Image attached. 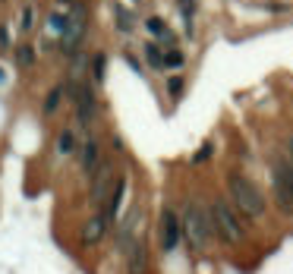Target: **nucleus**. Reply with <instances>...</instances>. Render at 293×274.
Returning a JSON list of instances; mask_svg holds the SVG:
<instances>
[{"label":"nucleus","instance_id":"1","mask_svg":"<svg viewBox=\"0 0 293 274\" xmlns=\"http://www.w3.org/2000/svg\"><path fill=\"white\" fill-rule=\"evenodd\" d=\"M227 192H230V205L240 211L246 221H262L265 211H268V202L262 189L243 173H230L227 177Z\"/></svg>","mask_w":293,"mask_h":274},{"label":"nucleus","instance_id":"2","mask_svg":"<svg viewBox=\"0 0 293 274\" xmlns=\"http://www.w3.org/2000/svg\"><path fill=\"white\" fill-rule=\"evenodd\" d=\"M208 217H211L214 236H217L224 246H240V243L246 240V227H243V221H240V214H236V208L227 202L224 195H214V198H211Z\"/></svg>","mask_w":293,"mask_h":274},{"label":"nucleus","instance_id":"3","mask_svg":"<svg viewBox=\"0 0 293 274\" xmlns=\"http://www.w3.org/2000/svg\"><path fill=\"white\" fill-rule=\"evenodd\" d=\"M183 240H189V246L196 252H205L214 240V230H211V217H208V208H202L199 202H186L183 205Z\"/></svg>","mask_w":293,"mask_h":274},{"label":"nucleus","instance_id":"4","mask_svg":"<svg viewBox=\"0 0 293 274\" xmlns=\"http://www.w3.org/2000/svg\"><path fill=\"white\" fill-rule=\"evenodd\" d=\"M91 177V186H88V202H91V208H104V202H107V195H111V189H114V183H117V170H114V161L111 158H104L101 155V161H98V167L88 173Z\"/></svg>","mask_w":293,"mask_h":274},{"label":"nucleus","instance_id":"5","mask_svg":"<svg viewBox=\"0 0 293 274\" xmlns=\"http://www.w3.org/2000/svg\"><path fill=\"white\" fill-rule=\"evenodd\" d=\"M271 192H274V202H278V211L293 217V189H290V180H287V161H274V167H271Z\"/></svg>","mask_w":293,"mask_h":274},{"label":"nucleus","instance_id":"6","mask_svg":"<svg viewBox=\"0 0 293 274\" xmlns=\"http://www.w3.org/2000/svg\"><path fill=\"white\" fill-rule=\"evenodd\" d=\"M183 243V221H180V214L177 208H164L161 211V249L164 252H177Z\"/></svg>","mask_w":293,"mask_h":274},{"label":"nucleus","instance_id":"7","mask_svg":"<svg viewBox=\"0 0 293 274\" xmlns=\"http://www.w3.org/2000/svg\"><path fill=\"white\" fill-rule=\"evenodd\" d=\"M72 104H76V120L79 126H88L98 114V101L91 95V88L85 82H72Z\"/></svg>","mask_w":293,"mask_h":274},{"label":"nucleus","instance_id":"8","mask_svg":"<svg viewBox=\"0 0 293 274\" xmlns=\"http://www.w3.org/2000/svg\"><path fill=\"white\" fill-rule=\"evenodd\" d=\"M120 252H123L126 274H149V246H145V240H130Z\"/></svg>","mask_w":293,"mask_h":274},{"label":"nucleus","instance_id":"9","mask_svg":"<svg viewBox=\"0 0 293 274\" xmlns=\"http://www.w3.org/2000/svg\"><path fill=\"white\" fill-rule=\"evenodd\" d=\"M111 224H114V221H111L104 211H95V214H91L88 221L82 224V243H85V246H98L104 236H107V230H111Z\"/></svg>","mask_w":293,"mask_h":274},{"label":"nucleus","instance_id":"10","mask_svg":"<svg viewBox=\"0 0 293 274\" xmlns=\"http://www.w3.org/2000/svg\"><path fill=\"white\" fill-rule=\"evenodd\" d=\"M76 155H79V167H82V173H91L98 167V161H101V145H98V139H85L79 148H76Z\"/></svg>","mask_w":293,"mask_h":274},{"label":"nucleus","instance_id":"11","mask_svg":"<svg viewBox=\"0 0 293 274\" xmlns=\"http://www.w3.org/2000/svg\"><path fill=\"white\" fill-rule=\"evenodd\" d=\"M123 198H126V177H123V173H117L114 189H111V195H107L104 208H98V211H104L107 217H111V221H117V214H120V208H123Z\"/></svg>","mask_w":293,"mask_h":274},{"label":"nucleus","instance_id":"12","mask_svg":"<svg viewBox=\"0 0 293 274\" xmlns=\"http://www.w3.org/2000/svg\"><path fill=\"white\" fill-rule=\"evenodd\" d=\"M76 148H79L76 130H72V126L60 130V139H57V155H76Z\"/></svg>","mask_w":293,"mask_h":274},{"label":"nucleus","instance_id":"13","mask_svg":"<svg viewBox=\"0 0 293 274\" xmlns=\"http://www.w3.org/2000/svg\"><path fill=\"white\" fill-rule=\"evenodd\" d=\"M60 101H63V85H54L47 95H44V104H41V114L44 117H54L60 111Z\"/></svg>","mask_w":293,"mask_h":274},{"label":"nucleus","instance_id":"14","mask_svg":"<svg viewBox=\"0 0 293 274\" xmlns=\"http://www.w3.org/2000/svg\"><path fill=\"white\" fill-rule=\"evenodd\" d=\"M104 69H107V57L101 51V54L91 57V82H104Z\"/></svg>","mask_w":293,"mask_h":274},{"label":"nucleus","instance_id":"15","mask_svg":"<svg viewBox=\"0 0 293 274\" xmlns=\"http://www.w3.org/2000/svg\"><path fill=\"white\" fill-rule=\"evenodd\" d=\"M145 60H149V66H155V69H164V51L158 44H145Z\"/></svg>","mask_w":293,"mask_h":274},{"label":"nucleus","instance_id":"16","mask_svg":"<svg viewBox=\"0 0 293 274\" xmlns=\"http://www.w3.org/2000/svg\"><path fill=\"white\" fill-rule=\"evenodd\" d=\"M47 29H54V32H57L60 38H63V32L69 29V19H66L63 13H51V16H47Z\"/></svg>","mask_w":293,"mask_h":274},{"label":"nucleus","instance_id":"17","mask_svg":"<svg viewBox=\"0 0 293 274\" xmlns=\"http://www.w3.org/2000/svg\"><path fill=\"white\" fill-rule=\"evenodd\" d=\"M16 63H19V66H32L35 63V47L19 44V47H16Z\"/></svg>","mask_w":293,"mask_h":274},{"label":"nucleus","instance_id":"18","mask_svg":"<svg viewBox=\"0 0 293 274\" xmlns=\"http://www.w3.org/2000/svg\"><path fill=\"white\" fill-rule=\"evenodd\" d=\"M183 63H186V54H183V51H167V54H164V66H167V69H180Z\"/></svg>","mask_w":293,"mask_h":274},{"label":"nucleus","instance_id":"19","mask_svg":"<svg viewBox=\"0 0 293 274\" xmlns=\"http://www.w3.org/2000/svg\"><path fill=\"white\" fill-rule=\"evenodd\" d=\"M145 29H149L152 35H158V38H161V35H167V22H164L161 16H149V19H145Z\"/></svg>","mask_w":293,"mask_h":274},{"label":"nucleus","instance_id":"20","mask_svg":"<svg viewBox=\"0 0 293 274\" xmlns=\"http://www.w3.org/2000/svg\"><path fill=\"white\" fill-rule=\"evenodd\" d=\"M114 13H117V29H120V32H133V29H130V26H133V16L126 13L123 7H117Z\"/></svg>","mask_w":293,"mask_h":274},{"label":"nucleus","instance_id":"21","mask_svg":"<svg viewBox=\"0 0 293 274\" xmlns=\"http://www.w3.org/2000/svg\"><path fill=\"white\" fill-rule=\"evenodd\" d=\"M32 26H35V7H26L22 16H19V29L22 32H32Z\"/></svg>","mask_w":293,"mask_h":274},{"label":"nucleus","instance_id":"22","mask_svg":"<svg viewBox=\"0 0 293 274\" xmlns=\"http://www.w3.org/2000/svg\"><path fill=\"white\" fill-rule=\"evenodd\" d=\"M183 85H186V82H183L180 76H174V79L167 82V95H170V98H180V95H183Z\"/></svg>","mask_w":293,"mask_h":274},{"label":"nucleus","instance_id":"23","mask_svg":"<svg viewBox=\"0 0 293 274\" xmlns=\"http://www.w3.org/2000/svg\"><path fill=\"white\" fill-rule=\"evenodd\" d=\"M208 155H211V145H202L199 155H196V161H208Z\"/></svg>","mask_w":293,"mask_h":274},{"label":"nucleus","instance_id":"24","mask_svg":"<svg viewBox=\"0 0 293 274\" xmlns=\"http://www.w3.org/2000/svg\"><path fill=\"white\" fill-rule=\"evenodd\" d=\"M0 47H10V32L0 26Z\"/></svg>","mask_w":293,"mask_h":274},{"label":"nucleus","instance_id":"25","mask_svg":"<svg viewBox=\"0 0 293 274\" xmlns=\"http://www.w3.org/2000/svg\"><path fill=\"white\" fill-rule=\"evenodd\" d=\"M287 164H290V170H293V139H287Z\"/></svg>","mask_w":293,"mask_h":274},{"label":"nucleus","instance_id":"26","mask_svg":"<svg viewBox=\"0 0 293 274\" xmlns=\"http://www.w3.org/2000/svg\"><path fill=\"white\" fill-rule=\"evenodd\" d=\"M0 79H4V69H0Z\"/></svg>","mask_w":293,"mask_h":274}]
</instances>
